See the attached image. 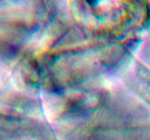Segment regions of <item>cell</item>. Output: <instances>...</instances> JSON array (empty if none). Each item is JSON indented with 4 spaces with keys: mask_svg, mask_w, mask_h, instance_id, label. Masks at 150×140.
<instances>
[]
</instances>
